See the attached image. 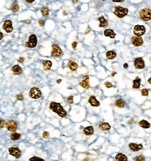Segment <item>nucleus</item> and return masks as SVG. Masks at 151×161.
I'll return each mask as SVG.
<instances>
[{
	"mask_svg": "<svg viewBox=\"0 0 151 161\" xmlns=\"http://www.w3.org/2000/svg\"><path fill=\"white\" fill-rule=\"evenodd\" d=\"M50 109L52 110L53 112H56L61 117H65L67 115L66 110L64 109L63 106L59 103H56L54 101L51 102L50 104Z\"/></svg>",
	"mask_w": 151,
	"mask_h": 161,
	"instance_id": "f257e3e1",
	"label": "nucleus"
},
{
	"mask_svg": "<svg viewBox=\"0 0 151 161\" xmlns=\"http://www.w3.org/2000/svg\"><path fill=\"white\" fill-rule=\"evenodd\" d=\"M139 17L143 21H150L151 19V9L149 8H144L140 10Z\"/></svg>",
	"mask_w": 151,
	"mask_h": 161,
	"instance_id": "f03ea898",
	"label": "nucleus"
},
{
	"mask_svg": "<svg viewBox=\"0 0 151 161\" xmlns=\"http://www.w3.org/2000/svg\"><path fill=\"white\" fill-rule=\"evenodd\" d=\"M114 13L117 16L118 18H123L128 13V9L127 8H124L122 6H116L114 8Z\"/></svg>",
	"mask_w": 151,
	"mask_h": 161,
	"instance_id": "7ed1b4c3",
	"label": "nucleus"
},
{
	"mask_svg": "<svg viewBox=\"0 0 151 161\" xmlns=\"http://www.w3.org/2000/svg\"><path fill=\"white\" fill-rule=\"evenodd\" d=\"M63 54V52L61 49V47L56 44H54L52 45V52H51V55L52 57L54 58H59Z\"/></svg>",
	"mask_w": 151,
	"mask_h": 161,
	"instance_id": "20e7f679",
	"label": "nucleus"
},
{
	"mask_svg": "<svg viewBox=\"0 0 151 161\" xmlns=\"http://www.w3.org/2000/svg\"><path fill=\"white\" fill-rule=\"evenodd\" d=\"M37 42H38V39L36 36L34 34H32L29 37V40L25 43V45L29 48H34L36 46Z\"/></svg>",
	"mask_w": 151,
	"mask_h": 161,
	"instance_id": "39448f33",
	"label": "nucleus"
},
{
	"mask_svg": "<svg viewBox=\"0 0 151 161\" xmlns=\"http://www.w3.org/2000/svg\"><path fill=\"white\" fill-rule=\"evenodd\" d=\"M133 32L135 36L141 37L146 33V28L143 25H136L134 27Z\"/></svg>",
	"mask_w": 151,
	"mask_h": 161,
	"instance_id": "423d86ee",
	"label": "nucleus"
},
{
	"mask_svg": "<svg viewBox=\"0 0 151 161\" xmlns=\"http://www.w3.org/2000/svg\"><path fill=\"white\" fill-rule=\"evenodd\" d=\"M29 95L32 99H38L41 97V92L39 88L34 87L29 90Z\"/></svg>",
	"mask_w": 151,
	"mask_h": 161,
	"instance_id": "0eeeda50",
	"label": "nucleus"
},
{
	"mask_svg": "<svg viewBox=\"0 0 151 161\" xmlns=\"http://www.w3.org/2000/svg\"><path fill=\"white\" fill-rule=\"evenodd\" d=\"M6 127L8 131L15 133L16 131L17 130V124L16 122L14 121V120H8L6 123Z\"/></svg>",
	"mask_w": 151,
	"mask_h": 161,
	"instance_id": "6e6552de",
	"label": "nucleus"
},
{
	"mask_svg": "<svg viewBox=\"0 0 151 161\" xmlns=\"http://www.w3.org/2000/svg\"><path fill=\"white\" fill-rule=\"evenodd\" d=\"M134 67L136 69H139V70H142L145 68V63L144 60L142 58L139 57V58H136L134 60Z\"/></svg>",
	"mask_w": 151,
	"mask_h": 161,
	"instance_id": "1a4fd4ad",
	"label": "nucleus"
},
{
	"mask_svg": "<svg viewBox=\"0 0 151 161\" xmlns=\"http://www.w3.org/2000/svg\"><path fill=\"white\" fill-rule=\"evenodd\" d=\"M8 152L16 158H19L21 156V151L17 147H10L8 149Z\"/></svg>",
	"mask_w": 151,
	"mask_h": 161,
	"instance_id": "9d476101",
	"label": "nucleus"
},
{
	"mask_svg": "<svg viewBox=\"0 0 151 161\" xmlns=\"http://www.w3.org/2000/svg\"><path fill=\"white\" fill-rule=\"evenodd\" d=\"M3 29L6 31L7 33H11L13 31V26H12V21L10 19H6L4 21V24L2 26Z\"/></svg>",
	"mask_w": 151,
	"mask_h": 161,
	"instance_id": "9b49d317",
	"label": "nucleus"
},
{
	"mask_svg": "<svg viewBox=\"0 0 151 161\" xmlns=\"http://www.w3.org/2000/svg\"><path fill=\"white\" fill-rule=\"evenodd\" d=\"M131 42L134 47H140L143 44V40L141 37L133 36L131 38Z\"/></svg>",
	"mask_w": 151,
	"mask_h": 161,
	"instance_id": "f8f14e48",
	"label": "nucleus"
},
{
	"mask_svg": "<svg viewBox=\"0 0 151 161\" xmlns=\"http://www.w3.org/2000/svg\"><path fill=\"white\" fill-rule=\"evenodd\" d=\"M129 148L134 152L139 151L143 149V145L141 144H135V143H130L129 144Z\"/></svg>",
	"mask_w": 151,
	"mask_h": 161,
	"instance_id": "ddd939ff",
	"label": "nucleus"
},
{
	"mask_svg": "<svg viewBox=\"0 0 151 161\" xmlns=\"http://www.w3.org/2000/svg\"><path fill=\"white\" fill-rule=\"evenodd\" d=\"M88 81H89V76H84V79L82 81L79 82V85L82 88H84V89H88V88H89V82H88Z\"/></svg>",
	"mask_w": 151,
	"mask_h": 161,
	"instance_id": "4468645a",
	"label": "nucleus"
},
{
	"mask_svg": "<svg viewBox=\"0 0 151 161\" xmlns=\"http://www.w3.org/2000/svg\"><path fill=\"white\" fill-rule=\"evenodd\" d=\"M88 102L89 104L94 107H98L100 105V102L97 100V99L95 98V97L94 96H91L88 99Z\"/></svg>",
	"mask_w": 151,
	"mask_h": 161,
	"instance_id": "2eb2a0df",
	"label": "nucleus"
},
{
	"mask_svg": "<svg viewBox=\"0 0 151 161\" xmlns=\"http://www.w3.org/2000/svg\"><path fill=\"white\" fill-rule=\"evenodd\" d=\"M83 132H84V133L86 135H93V133H94L93 127L91 126H87V127L84 128Z\"/></svg>",
	"mask_w": 151,
	"mask_h": 161,
	"instance_id": "dca6fc26",
	"label": "nucleus"
},
{
	"mask_svg": "<svg viewBox=\"0 0 151 161\" xmlns=\"http://www.w3.org/2000/svg\"><path fill=\"white\" fill-rule=\"evenodd\" d=\"M12 71L15 75H20L22 73V69L18 65H16L12 67Z\"/></svg>",
	"mask_w": 151,
	"mask_h": 161,
	"instance_id": "f3484780",
	"label": "nucleus"
},
{
	"mask_svg": "<svg viewBox=\"0 0 151 161\" xmlns=\"http://www.w3.org/2000/svg\"><path fill=\"white\" fill-rule=\"evenodd\" d=\"M68 67L70 69V70L75 71L78 68V65L72 60H69L68 63Z\"/></svg>",
	"mask_w": 151,
	"mask_h": 161,
	"instance_id": "a211bd4d",
	"label": "nucleus"
},
{
	"mask_svg": "<svg viewBox=\"0 0 151 161\" xmlns=\"http://www.w3.org/2000/svg\"><path fill=\"white\" fill-rule=\"evenodd\" d=\"M104 35L107 36V37H109L111 38H114L115 36H116V34L111 29H106L104 31Z\"/></svg>",
	"mask_w": 151,
	"mask_h": 161,
	"instance_id": "6ab92c4d",
	"label": "nucleus"
},
{
	"mask_svg": "<svg viewBox=\"0 0 151 161\" xmlns=\"http://www.w3.org/2000/svg\"><path fill=\"white\" fill-rule=\"evenodd\" d=\"M52 63L51 62L50 60H44L43 62V68L46 71H48L50 70L52 67Z\"/></svg>",
	"mask_w": 151,
	"mask_h": 161,
	"instance_id": "aec40b11",
	"label": "nucleus"
},
{
	"mask_svg": "<svg viewBox=\"0 0 151 161\" xmlns=\"http://www.w3.org/2000/svg\"><path fill=\"white\" fill-rule=\"evenodd\" d=\"M116 161H127V156L122 154V153H118L116 156Z\"/></svg>",
	"mask_w": 151,
	"mask_h": 161,
	"instance_id": "412c9836",
	"label": "nucleus"
},
{
	"mask_svg": "<svg viewBox=\"0 0 151 161\" xmlns=\"http://www.w3.org/2000/svg\"><path fill=\"white\" fill-rule=\"evenodd\" d=\"M99 128L101 131H108L111 128V126L109 125V123L107 122H102L99 125Z\"/></svg>",
	"mask_w": 151,
	"mask_h": 161,
	"instance_id": "4be33fe9",
	"label": "nucleus"
},
{
	"mask_svg": "<svg viewBox=\"0 0 151 161\" xmlns=\"http://www.w3.org/2000/svg\"><path fill=\"white\" fill-rule=\"evenodd\" d=\"M98 21L100 22V24H99V26L100 27H105L108 24L107 20L104 18L103 16H101V17L98 18Z\"/></svg>",
	"mask_w": 151,
	"mask_h": 161,
	"instance_id": "5701e85b",
	"label": "nucleus"
},
{
	"mask_svg": "<svg viewBox=\"0 0 151 161\" xmlns=\"http://www.w3.org/2000/svg\"><path fill=\"white\" fill-rule=\"evenodd\" d=\"M139 124V126L141 127H142L143 128H149L151 127V124L149 122H148L146 120H141Z\"/></svg>",
	"mask_w": 151,
	"mask_h": 161,
	"instance_id": "b1692460",
	"label": "nucleus"
},
{
	"mask_svg": "<svg viewBox=\"0 0 151 161\" xmlns=\"http://www.w3.org/2000/svg\"><path fill=\"white\" fill-rule=\"evenodd\" d=\"M116 56V53L114 51H108L106 53V57L109 60H112L115 58Z\"/></svg>",
	"mask_w": 151,
	"mask_h": 161,
	"instance_id": "393cba45",
	"label": "nucleus"
},
{
	"mask_svg": "<svg viewBox=\"0 0 151 161\" xmlns=\"http://www.w3.org/2000/svg\"><path fill=\"white\" fill-rule=\"evenodd\" d=\"M140 86H141V79H139L138 77H136V79L133 81L132 88L134 89H138V88H139Z\"/></svg>",
	"mask_w": 151,
	"mask_h": 161,
	"instance_id": "a878e982",
	"label": "nucleus"
},
{
	"mask_svg": "<svg viewBox=\"0 0 151 161\" xmlns=\"http://www.w3.org/2000/svg\"><path fill=\"white\" fill-rule=\"evenodd\" d=\"M115 106L118 108H124L125 106V102L123 99H118L115 102Z\"/></svg>",
	"mask_w": 151,
	"mask_h": 161,
	"instance_id": "bb28decb",
	"label": "nucleus"
},
{
	"mask_svg": "<svg viewBox=\"0 0 151 161\" xmlns=\"http://www.w3.org/2000/svg\"><path fill=\"white\" fill-rule=\"evenodd\" d=\"M40 11H41L42 15H43L44 17H47V16H48V15H49V14H50V11H49V8H48L47 6H44V7H43V8H41Z\"/></svg>",
	"mask_w": 151,
	"mask_h": 161,
	"instance_id": "cd10ccee",
	"label": "nucleus"
},
{
	"mask_svg": "<svg viewBox=\"0 0 151 161\" xmlns=\"http://www.w3.org/2000/svg\"><path fill=\"white\" fill-rule=\"evenodd\" d=\"M19 6H18V4H17V1H15V2H13L12 4H11V10L13 11V12H14V13H16V12H17L18 11H19Z\"/></svg>",
	"mask_w": 151,
	"mask_h": 161,
	"instance_id": "c85d7f7f",
	"label": "nucleus"
},
{
	"mask_svg": "<svg viewBox=\"0 0 151 161\" xmlns=\"http://www.w3.org/2000/svg\"><path fill=\"white\" fill-rule=\"evenodd\" d=\"M20 138H21V135L20 133H13L11 135V139L13 141L18 140Z\"/></svg>",
	"mask_w": 151,
	"mask_h": 161,
	"instance_id": "c756f323",
	"label": "nucleus"
},
{
	"mask_svg": "<svg viewBox=\"0 0 151 161\" xmlns=\"http://www.w3.org/2000/svg\"><path fill=\"white\" fill-rule=\"evenodd\" d=\"M29 161H45L43 158H40L39 157H36V156H34L32 158H31L29 159Z\"/></svg>",
	"mask_w": 151,
	"mask_h": 161,
	"instance_id": "7c9ffc66",
	"label": "nucleus"
},
{
	"mask_svg": "<svg viewBox=\"0 0 151 161\" xmlns=\"http://www.w3.org/2000/svg\"><path fill=\"white\" fill-rule=\"evenodd\" d=\"M148 90L146 88H143V90H141V95L142 96H148Z\"/></svg>",
	"mask_w": 151,
	"mask_h": 161,
	"instance_id": "2f4dec72",
	"label": "nucleus"
},
{
	"mask_svg": "<svg viewBox=\"0 0 151 161\" xmlns=\"http://www.w3.org/2000/svg\"><path fill=\"white\" fill-rule=\"evenodd\" d=\"M135 161H146V160L143 156H139L135 158Z\"/></svg>",
	"mask_w": 151,
	"mask_h": 161,
	"instance_id": "473e14b6",
	"label": "nucleus"
},
{
	"mask_svg": "<svg viewBox=\"0 0 151 161\" xmlns=\"http://www.w3.org/2000/svg\"><path fill=\"white\" fill-rule=\"evenodd\" d=\"M67 102L70 104H73V96H69L67 98Z\"/></svg>",
	"mask_w": 151,
	"mask_h": 161,
	"instance_id": "72a5a7b5",
	"label": "nucleus"
},
{
	"mask_svg": "<svg viewBox=\"0 0 151 161\" xmlns=\"http://www.w3.org/2000/svg\"><path fill=\"white\" fill-rule=\"evenodd\" d=\"M104 85H105V86H106L107 88H112V87H113L112 83H111V82H109V81L105 82V83H104Z\"/></svg>",
	"mask_w": 151,
	"mask_h": 161,
	"instance_id": "f704fd0d",
	"label": "nucleus"
},
{
	"mask_svg": "<svg viewBox=\"0 0 151 161\" xmlns=\"http://www.w3.org/2000/svg\"><path fill=\"white\" fill-rule=\"evenodd\" d=\"M49 136H50V134H49V133L47 132V131H45V132L43 133V137L44 138H48Z\"/></svg>",
	"mask_w": 151,
	"mask_h": 161,
	"instance_id": "c9c22d12",
	"label": "nucleus"
},
{
	"mask_svg": "<svg viewBox=\"0 0 151 161\" xmlns=\"http://www.w3.org/2000/svg\"><path fill=\"white\" fill-rule=\"evenodd\" d=\"M17 99L19 101H22L24 99V97L22 96V94H17Z\"/></svg>",
	"mask_w": 151,
	"mask_h": 161,
	"instance_id": "e433bc0d",
	"label": "nucleus"
},
{
	"mask_svg": "<svg viewBox=\"0 0 151 161\" xmlns=\"http://www.w3.org/2000/svg\"><path fill=\"white\" fill-rule=\"evenodd\" d=\"M38 24L40 26H44L45 25V21L44 20H42V19H40L39 22H38Z\"/></svg>",
	"mask_w": 151,
	"mask_h": 161,
	"instance_id": "4c0bfd02",
	"label": "nucleus"
},
{
	"mask_svg": "<svg viewBox=\"0 0 151 161\" xmlns=\"http://www.w3.org/2000/svg\"><path fill=\"white\" fill-rule=\"evenodd\" d=\"M77 42H73L72 43V47L74 49H76V47H77Z\"/></svg>",
	"mask_w": 151,
	"mask_h": 161,
	"instance_id": "58836bf2",
	"label": "nucleus"
},
{
	"mask_svg": "<svg viewBox=\"0 0 151 161\" xmlns=\"http://www.w3.org/2000/svg\"><path fill=\"white\" fill-rule=\"evenodd\" d=\"M24 58H23V57H20L19 59H18V62H20V63H22L23 61H24Z\"/></svg>",
	"mask_w": 151,
	"mask_h": 161,
	"instance_id": "ea45409f",
	"label": "nucleus"
},
{
	"mask_svg": "<svg viewBox=\"0 0 151 161\" xmlns=\"http://www.w3.org/2000/svg\"><path fill=\"white\" fill-rule=\"evenodd\" d=\"M4 125V121H3V120H1V126H0V127L3 128Z\"/></svg>",
	"mask_w": 151,
	"mask_h": 161,
	"instance_id": "a19ab883",
	"label": "nucleus"
},
{
	"mask_svg": "<svg viewBox=\"0 0 151 161\" xmlns=\"http://www.w3.org/2000/svg\"><path fill=\"white\" fill-rule=\"evenodd\" d=\"M123 67H124V68H125V69H126V68H127V67H128V65H127V63H125V64L123 65Z\"/></svg>",
	"mask_w": 151,
	"mask_h": 161,
	"instance_id": "79ce46f5",
	"label": "nucleus"
},
{
	"mask_svg": "<svg viewBox=\"0 0 151 161\" xmlns=\"http://www.w3.org/2000/svg\"><path fill=\"white\" fill-rule=\"evenodd\" d=\"M2 38H3V34L1 32V33H0V40H1Z\"/></svg>",
	"mask_w": 151,
	"mask_h": 161,
	"instance_id": "37998d69",
	"label": "nucleus"
},
{
	"mask_svg": "<svg viewBox=\"0 0 151 161\" xmlns=\"http://www.w3.org/2000/svg\"><path fill=\"white\" fill-rule=\"evenodd\" d=\"M25 22H26L27 24H30V22H31V20H26V21H25Z\"/></svg>",
	"mask_w": 151,
	"mask_h": 161,
	"instance_id": "c03bdc74",
	"label": "nucleus"
},
{
	"mask_svg": "<svg viewBox=\"0 0 151 161\" xmlns=\"http://www.w3.org/2000/svg\"><path fill=\"white\" fill-rule=\"evenodd\" d=\"M61 81V79H59V80H57V81H56V83H59Z\"/></svg>",
	"mask_w": 151,
	"mask_h": 161,
	"instance_id": "a18cd8bd",
	"label": "nucleus"
},
{
	"mask_svg": "<svg viewBox=\"0 0 151 161\" xmlns=\"http://www.w3.org/2000/svg\"><path fill=\"white\" fill-rule=\"evenodd\" d=\"M27 3H32V2H34V0H32V1H26Z\"/></svg>",
	"mask_w": 151,
	"mask_h": 161,
	"instance_id": "49530a36",
	"label": "nucleus"
},
{
	"mask_svg": "<svg viewBox=\"0 0 151 161\" xmlns=\"http://www.w3.org/2000/svg\"><path fill=\"white\" fill-rule=\"evenodd\" d=\"M148 82L150 84H151V77L149 79H148Z\"/></svg>",
	"mask_w": 151,
	"mask_h": 161,
	"instance_id": "de8ad7c7",
	"label": "nucleus"
},
{
	"mask_svg": "<svg viewBox=\"0 0 151 161\" xmlns=\"http://www.w3.org/2000/svg\"><path fill=\"white\" fill-rule=\"evenodd\" d=\"M115 74H116V72H113V73H112V74H111V76H114Z\"/></svg>",
	"mask_w": 151,
	"mask_h": 161,
	"instance_id": "09e8293b",
	"label": "nucleus"
},
{
	"mask_svg": "<svg viewBox=\"0 0 151 161\" xmlns=\"http://www.w3.org/2000/svg\"><path fill=\"white\" fill-rule=\"evenodd\" d=\"M89 32H90V30H89V29H88V31H86V32H85V34H88V33H89Z\"/></svg>",
	"mask_w": 151,
	"mask_h": 161,
	"instance_id": "8fccbe9b",
	"label": "nucleus"
},
{
	"mask_svg": "<svg viewBox=\"0 0 151 161\" xmlns=\"http://www.w3.org/2000/svg\"><path fill=\"white\" fill-rule=\"evenodd\" d=\"M88 160H89V159H88V158H86L85 159H84V160H83V161H88Z\"/></svg>",
	"mask_w": 151,
	"mask_h": 161,
	"instance_id": "3c124183",
	"label": "nucleus"
},
{
	"mask_svg": "<svg viewBox=\"0 0 151 161\" xmlns=\"http://www.w3.org/2000/svg\"><path fill=\"white\" fill-rule=\"evenodd\" d=\"M123 1H115V0L114 1V2H123Z\"/></svg>",
	"mask_w": 151,
	"mask_h": 161,
	"instance_id": "603ef678",
	"label": "nucleus"
},
{
	"mask_svg": "<svg viewBox=\"0 0 151 161\" xmlns=\"http://www.w3.org/2000/svg\"><path fill=\"white\" fill-rule=\"evenodd\" d=\"M78 1H73V3H77Z\"/></svg>",
	"mask_w": 151,
	"mask_h": 161,
	"instance_id": "864d4df0",
	"label": "nucleus"
},
{
	"mask_svg": "<svg viewBox=\"0 0 151 161\" xmlns=\"http://www.w3.org/2000/svg\"><path fill=\"white\" fill-rule=\"evenodd\" d=\"M64 15H67V13H65V12H64Z\"/></svg>",
	"mask_w": 151,
	"mask_h": 161,
	"instance_id": "5fc2aeb1",
	"label": "nucleus"
},
{
	"mask_svg": "<svg viewBox=\"0 0 151 161\" xmlns=\"http://www.w3.org/2000/svg\"></svg>",
	"mask_w": 151,
	"mask_h": 161,
	"instance_id": "6e6d98bb",
	"label": "nucleus"
}]
</instances>
